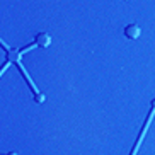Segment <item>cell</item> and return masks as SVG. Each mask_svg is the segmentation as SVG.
Wrapping results in <instances>:
<instances>
[{
    "label": "cell",
    "mask_w": 155,
    "mask_h": 155,
    "mask_svg": "<svg viewBox=\"0 0 155 155\" xmlns=\"http://www.w3.org/2000/svg\"><path fill=\"white\" fill-rule=\"evenodd\" d=\"M152 111H150V114H148V119H147V123H145V126H143V130H141V133H140V137H138V140H137V143H135V148H133V152H131V155H135L137 153V150H138V147H140V143H141V140H143V137H145V133H147V130H148V124H150V121H152V118H153V113H155V99L152 101Z\"/></svg>",
    "instance_id": "cell-1"
},
{
    "label": "cell",
    "mask_w": 155,
    "mask_h": 155,
    "mask_svg": "<svg viewBox=\"0 0 155 155\" xmlns=\"http://www.w3.org/2000/svg\"><path fill=\"white\" fill-rule=\"evenodd\" d=\"M140 34H141V29L138 24H128L124 28V36L130 38V39H138Z\"/></svg>",
    "instance_id": "cell-2"
},
{
    "label": "cell",
    "mask_w": 155,
    "mask_h": 155,
    "mask_svg": "<svg viewBox=\"0 0 155 155\" xmlns=\"http://www.w3.org/2000/svg\"><path fill=\"white\" fill-rule=\"evenodd\" d=\"M36 43L39 46H43V48H46V46H50L51 45V38L50 34H46V32H39L36 36Z\"/></svg>",
    "instance_id": "cell-3"
}]
</instances>
